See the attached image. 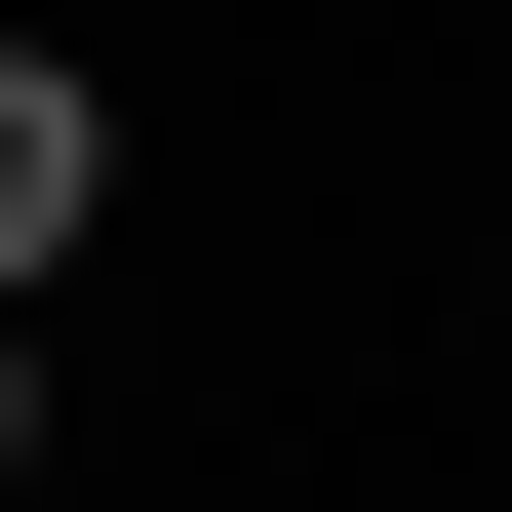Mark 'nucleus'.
Segmentation results:
<instances>
[{
	"instance_id": "f257e3e1",
	"label": "nucleus",
	"mask_w": 512,
	"mask_h": 512,
	"mask_svg": "<svg viewBox=\"0 0 512 512\" xmlns=\"http://www.w3.org/2000/svg\"><path fill=\"white\" fill-rule=\"evenodd\" d=\"M119 197V119H79V40H0V316H40V237Z\"/></svg>"
},
{
	"instance_id": "f03ea898",
	"label": "nucleus",
	"mask_w": 512,
	"mask_h": 512,
	"mask_svg": "<svg viewBox=\"0 0 512 512\" xmlns=\"http://www.w3.org/2000/svg\"><path fill=\"white\" fill-rule=\"evenodd\" d=\"M0 512H40V316H0Z\"/></svg>"
}]
</instances>
